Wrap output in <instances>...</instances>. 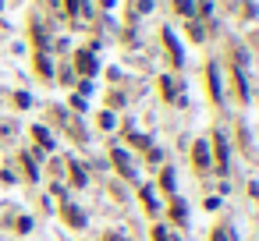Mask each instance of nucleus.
I'll list each match as a JSON object with an SVG mask.
<instances>
[{"label":"nucleus","instance_id":"f257e3e1","mask_svg":"<svg viewBox=\"0 0 259 241\" xmlns=\"http://www.w3.org/2000/svg\"><path fill=\"white\" fill-rule=\"evenodd\" d=\"M195 163H199V167H206V163H209V149H206V142L195 145Z\"/></svg>","mask_w":259,"mask_h":241},{"label":"nucleus","instance_id":"f03ea898","mask_svg":"<svg viewBox=\"0 0 259 241\" xmlns=\"http://www.w3.org/2000/svg\"><path fill=\"white\" fill-rule=\"evenodd\" d=\"M78 64H82V71H96V60L89 57V53H82V60H78Z\"/></svg>","mask_w":259,"mask_h":241}]
</instances>
